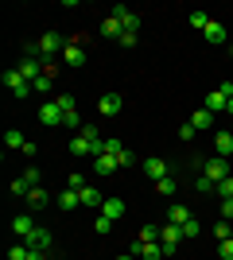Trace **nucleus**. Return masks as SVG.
Wrapping results in <instances>:
<instances>
[{
  "label": "nucleus",
  "instance_id": "obj_45",
  "mask_svg": "<svg viewBox=\"0 0 233 260\" xmlns=\"http://www.w3.org/2000/svg\"><path fill=\"white\" fill-rule=\"evenodd\" d=\"M225 113H229V117H233V98H229V105H225Z\"/></svg>",
  "mask_w": 233,
  "mask_h": 260
},
{
  "label": "nucleus",
  "instance_id": "obj_28",
  "mask_svg": "<svg viewBox=\"0 0 233 260\" xmlns=\"http://www.w3.org/2000/svg\"><path fill=\"white\" fill-rule=\"evenodd\" d=\"M194 190H198V194H214V190H218V183H214V179H206V175H198V179H194Z\"/></svg>",
  "mask_w": 233,
  "mask_h": 260
},
{
  "label": "nucleus",
  "instance_id": "obj_21",
  "mask_svg": "<svg viewBox=\"0 0 233 260\" xmlns=\"http://www.w3.org/2000/svg\"><path fill=\"white\" fill-rule=\"evenodd\" d=\"M101 35H105V39H121V35H124L121 20H117V16H109V20L101 23Z\"/></svg>",
  "mask_w": 233,
  "mask_h": 260
},
{
  "label": "nucleus",
  "instance_id": "obj_7",
  "mask_svg": "<svg viewBox=\"0 0 233 260\" xmlns=\"http://www.w3.org/2000/svg\"><path fill=\"white\" fill-rule=\"evenodd\" d=\"M121 105H124L121 93H101V98H97V113H101V117H117Z\"/></svg>",
  "mask_w": 233,
  "mask_h": 260
},
{
  "label": "nucleus",
  "instance_id": "obj_25",
  "mask_svg": "<svg viewBox=\"0 0 233 260\" xmlns=\"http://www.w3.org/2000/svg\"><path fill=\"white\" fill-rule=\"evenodd\" d=\"M155 194H159V198H171V194H175V175L159 179V183H155Z\"/></svg>",
  "mask_w": 233,
  "mask_h": 260
},
{
  "label": "nucleus",
  "instance_id": "obj_16",
  "mask_svg": "<svg viewBox=\"0 0 233 260\" xmlns=\"http://www.w3.org/2000/svg\"><path fill=\"white\" fill-rule=\"evenodd\" d=\"M97 214L113 217V221H121V217H124V202H121V198H105V206H101Z\"/></svg>",
  "mask_w": 233,
  "mask_h": 260
},
{
  "label": "nucleus",
  "instance_id": "obj_12",
  "mask_svg": "<svg viewBox=\"0 0 233 260\" xmlns=\"http://www.w3.org/2000/svg\"><path fill=\"white\" fill-rule=\"evenodd\" d=\"M16 70H20L23 82H39V78H43V70H39V58H20V66H16Z\"/></svg>",
  "mask_w": 233,
  "mask_h": 260
},
{
  "label": "nucleus",
  "instance_id": "obj_4",
  "mask_svg": "<svg viewBox=\"0 0 233 260\" xmlns=\"http://www.w3.org/2000/svg\"><path fill=\"white\" fill-rule=\"evenodd\" d=\"M113 16L121 20L124 35H136V31H140V16H136V12H128V8H124V4H117V8H113Z\"/></svg>",
  "mask_w": 233,
  "mask_h": 260
},
{
  "label": "nucleus",
  "instance_id": "obj_5",
  "mask_svg": "<svg viewBox=\"0 0 233 260\" xmlns=\"http://www.w3.org/2000/svg\"><path fill=\"white\" fill-rule=\"evenodd\" d=\"M140 167H144V175H148V179H152V183H159V179H167V175H171V167H167V163L159 159V155H152V159H144V163H140Z\"/></svg>",
  "mask_w": 233,
  "mask_h": 260
},
{
  "label": "nucleus",
  "instance_id": "obj_17",
  "mask_svg": "<svg viewBox=\"0 0 233 260\" xmlns=\"http://www.w3.org/2000/svg\"><path fill=\"white\" fill-rule=\"evenodd\" d=\"M225 105H229V98H225L222 89H214L210 98L202 101V109H210V113H225Z\"/></svg>",
  "mask_w": 233,
  "mask_h": 260
},
{
  "label": "nucleus",
  "instance_id": "obj_13",
  "mask_svg": "<svg viewBox=\"0 0 233 260\" xmlns=\"http://www.w3.org/2000/svg\"><path fill=\"white\" fill-rule=\"evenodd\" d=\"M39 51L43 54H55V51H66V39H62V35L58 31H47L43 39H39Z\"/></svg>",
  "mask_w": 233,
  "mask_h": 260
},
{
  "label": "nucleus",
  "instance_id": "obj_32",
  "mask_svg": "<svg viewBox=\"0 0 233 260\" xmlns=\"http://www.w3.org/2000/svg\"><path fill=\"white\" fill-rule=\"evenodd\" d=\"M206 23H210L206 12H190V27H194V31H206Z\"/></svg>",
  "mask_w": 233,
  "mask_h": 260
},
{
  "label": "nucleus",
  "instance_id": "obj_27",
  "mask_svg": "<svg viewBox=\"0 0 233 260\" xmlns=\"http://www.w3.org/2000/svg\"><path fill=\"white\" fill-rule=\"evenodd\" d=\"M159 229H163V225H144L136 241H144V245H155V241H159Z\"/></svg>",
  "mask_w": 233,
  "mask_h": 260
},
{
  "label": "nucleus",
  "instance_id": "obj_36",
  "mask_svg": "<svg viewBox=\"0 0 233 260\" xmlns=\"http://www.w3.org/2000/svg\"><path fill=\"white\" fill-rule=\"evenodd\" d=\"M101 233V237H105V233H113V217H105V214H97V225H93Z\"/></svg>",
  "mask_w": 233,
  "mask_h": 260
},
{
  "label": "nucleus",
  "instance_id": "obj_14",
  "mask_svg": "<svg viewBox=\"0 0 233 260\" xmlns=\"http://www.w3.org/2000/svg\"><path fill=\"white\" fill-rule=\"evenodd\" d=\"M179 241H183V225H171V221H167V225L159 229V245H171V249H179Z\"/></svg>",
  "mask_w": 233,
  "mask_h": 260
},
{
  "label": "nucleus",
  "instance_id": "obj_1",
  "mask_svg": "<svg viewBox=\"0 0 233 260\" xmlns=\"http://www.w3.org/2000/svg\"><path fill=\"white\" fill-rule=\"evenodd\" d=\"M58 105H62V128H70V132H82L86 124H82V117H78V101L70 98V93H62V98H55Z\"/></svg>",
  "mask_w": 233,
  "mask_h": 260
},
{
  "label": "nucleus",
  "instance_id": "obj_9",
  "mask_svg": "<svg viewBox=\"0 0 233 260\" xmlns=\"http://www.w3.org/2000/svg\"><path fill=\"white\" fill-rule=\"evenodd\" d=\"M12 233H16V237H31L35 233V217L31 214H16L12 217Z\"/></svg>",
  "mask_w": 233,
  "mask_h": 260
},
{
  "label": "nucleus",
  "instance_id": "obj_6",
  "mask_svg": "<svg viewBox=\"0 0 233 260\" xmlns=\"http://www.w3.org/2000/svg\"><path fill=\"white\" fill-rule=\"evenodd\" d=\"M62 62L66 66H86V51H82V43H78V39H66V51H62Z\"/></svg>",
  "mask_w": 233,
  "mask_h": 260
},
{
  "label": "nucleus",
  "instance_id": "obj_23",
  "mask_svg": "<svg viewBox=\"0 0 233 260\" xmlns=\"http://www.w3.org/2000/svg\"><path fill=\"white\" fill-rule=\"evenodd\" d=\"M167 221H171V225H183V221H190V210L183 206V202H175V206L167 210Z\"/></svg>",
  "mask_w": 233,
  "mask_h": 260
},
{
  "label": "nucleus",
  "instance_id": "obj_43",
  "mask_svg": "<svg viewBox=\"0 0 233 260\" xmlns=\"http://www.w3.org/2000/svg\"><path fill=\"white\" fill-rule=\"evenodd\" d=\"M179 136H183V140H194V124H190V120H187V124L179 128Z\"/></svg>",
  "mask_w": 233,
  "mask_h": 260
},
{
  "label": "nucleus",
  "instance_id": "obj_35",
  "mask_svg": "<svg viewBox=\"0 0 233 260\" xmlns=\"http://www.w3.org/2000/svg\"><path fill=\"white\" fill-rule=\"evenodd\" d=\"M202 225H198V217H190V221H183V237H198Z\"/></svg>",
  "mask_w": 233,
  "mask_h": 260
},
{
  "label": "nucleus",
  "instance_id": "obj_41",
  "mask_svg": "<svg viewBox=\"0 0 233 260\" xmlns=\"http://www.w3.org/2000/svg\"><path fill=\"white\" fill-rule=\"evenodd\" d=\"M222 221H233V198H222Z\"/></svg>",
  "mask_w": 233,
  "mask_h": 260
},
{
  "label": "nucleus",
  "instance_id": "obj_44",
  "mask_svg": "<svg viewBox=\"0 0 233 260\" xmlns=\"http://www.w3.org/2000/svg\"><path fill=\"white\" fill-rule=\"evenodd\" d=\"M82 186H89V183L82 179V175H70V190H82Z\"/></svg>",
  "mask_w": 233,
  "mask_h": 260
},
{
  "label": "nucleus",
  "instance_id": "obj_18",
  "mask_svg": "<svg viewBox=\"0 0 233 260\" xmlns=\"http://www.w3.org/2000/svg\"><path fill=\"white\" fill-rule=\"evenodd\" d=\"M78 206H82V194H78V190H70V186H66V190L58 194V210H66V214H70V210H78Z\"/></svg>",
  "mask_w": 233,
  "mask_h": 260
},
{
  "label": "nucleus",
  "instance_id": "obj_3",
  "mask_svg": "<svg viewBox=\"0 0 233 260\" xmlns=\"http://www.w3.org/2000/svg\"><path fill=\"white\" fill-rule=\"evenodd\" d=\"M39 120L47 128H62V105L58 101H39Z\"/></svg>",
  "mask_w": 233,
  "mask_h": 260
},
{
  "label": "nucleus",
  "instance_id": "obj_24",
  "mask_svg": "<svg viewBox=\"0 0 233 260\" xmlns=\"http://www.w3.org/2000/svg\"><path fill=\"white\" fill-rule=\"evenodd\" d=\"M70 152L74 155H93V148H89L86 136H70Z\"/></svg>",
  "mask_w": 233,
  "mask_h": 260
},
{
  "label": "nucleus",
  "instance_id": "obj_15",
  "mask_svg": "<svg viewBox=\"0 0 233 260\" xmlns=\"http://www.w3.org/2000/svg\"><path fill=\"white\" fill-rule=\"evenodd\" d=\"M78 194H82V206H93V210H101V206H105V194H101L97 186H82Z\"/></svg>",
  "mask_w": 233,
  "mask_h": 260
},
{
  "label": "nucleus",
  "instance_id": "obj_22",
  "mask_svg": "<svg viewBox=\"0 0 233 260\" xmlns=\"http://www.w3.org/2000/svg\"><path fill=\"white\" fill-rule=\"evenodd\" d=\"M202 35H206V43H225V27H222L218 20L206 23V31H202Z\"/></svg>",
  "mask_w": 233,
  "mask_h": 260
},
{
  "label": "nucleus",
  "instance_id": "obj_11",
  "mask_svg": "<svg viewBox=\"0 0 233 260\" xmlns=\"http://www.w3.org/2000/svg\"><path fill=\"white\" fill-rule=\"evenodd\" d=\"M23 202H27V214H35V210H43L47 202H51V194H47L43 186H31V190H27V198H23Z\"/></svg>",
  "mask_w": 233,
  "mask_h": 260
},
{
  "label": "nucleus",
  "instance_id": "obj_31",
  "mask_svg": "<svg viewBox=\"0 0 233 260\" xmlns=\"http://www.w3.org/2000/svg\"><path fill=\"white\" fill-rule=\"evenodd\" d=\"M214 237H218V241H229L233 237V221H218V225H214Z\"/></svg>",
  "mask_w": 233,
  "mask_h": 260
},
{
  "label": "nucleus",
  "instance_id": "obj_38",
  "mask_svg": "<svg viewBox=\"0 0 233 260\" xmlns=\"http://www.w3.org/2000/svg\"><path fill=\"white\" fill-rule=\"evenodd\" d=\"M218 256H222V260H233V237H229V241H218Z\"/></svg>",
  "mask_w": 233,
  "mask_h": 260
},
{
  "label": "nucleus",
  "instance_id": "obj_47",
  "mask_svg": "<svg viewBox=\"0 0 233 260\" xmlns=\"http://www.w3.org/2000/svg\"><path fill=\"white\" fill-rule=\"evenodd\" d=\"M229 47H233V35H229Z\"/></svg>",
  "mask_w": 233,
  "mask_h": 260
},
{
  "label": "nucleus",
  "instance_id": "obj_37",
  "mask_svg": "<svg viewBox=\"0 0 233 260\" xmlns=\"http://www.w3.org/2000/svg\"><path fill=\"white\" fill-rule=\"evenodd\" d=\"M31 256V249L27 245H16V249H8V260H27Z\"/></svg>",
  "mask_w": 233,
  "mask_h": 260
},
{
  "label": "nucleus",
  "instance_id": "obj_29",
  "mask_svg": "<svg viewBox=\"0 0 233 260\" xmlns=\"http://www.w3.org/2000/svg\"><path fill=\"white\" fill-rule=\"evenodd\" d=\"M31 89L39 93V98H47V93H51V74L43 70V78H39V82H31Z\"/></svg>",
  "mask_w": 233,
  "mask_h": 260
},
{
  "label": "nucleus",
  "instance_id": "obj_46",
  "mask_svg": "<svg viewBox=\"0 0 233 260\" xmlns=\"http://www.w3.org/2000/svg\"><path fill=\"white\" fill-rule=\"evenodd\" d=\"M117 260H132V252H128V256H117Z\"/></svg>",
  "mask_w": 233,
  "mask_h": 260
},
{
  "label": "nucleus",
  "instance_id": "obj_34",
  "mask_svg": "<svg viewBox=\"0 0 233 260\" xmlns=\"http://www.w3.org/2000/svg\"><path fill=\"white\" fill-rule=\"evenodd\" d=\"M121 152H128V148H124L117 136H109V140H105V155H121Z\"/></svg>",
  "mask_w": 233,
  "mask_h": 260
},
{
  "label": "nucleus",
  "instance_id": "obj_30",
  "mask_svg": "<svg viewBox=\"0 0 233 260\" xmlns=\"http://www.w3.org/2000/svg\"><path fill=\"white\" fill-rule=\"evenodd\" d=\"M4 144H8V148H23V144H27V140H23V132L8 128V132H4Z\"/></svg>",
  "mask_w": 233,
  "mask_h": 260
},
{
  "label": "nucleus",
  "instance_id": "obj_40",
  "mask_svg": "<svg viewBox=\"0 0 233 260\" xmlns=\"http://www.w3.org/2000/svg\"><path fill=\"white\" fill-rule=\"evenodd\" d=\"M27 190H31V186L23 183V179H16V183H12V194H16V198H27Z\"/></svg>",
  "mask_w": 233,
  "mask_h": 260
},
{
  "label": "nucleus",
  "instance_id": "obj_42",
  "mask_svg": "<svg viewBox=\"0 0 233 260\" xmlns=\"http://www.w3.org/2000/svg\"><path fill=\"white\" fill-rule=\"evenodd\" d=\"M78 136H86V140H101V132H97V128H93V124H86V128L78 132Z\"/></svg>",
  "mask_w": 233,
  "mask_h": 260
},
{
  "label": "nucleus",
  "instance_id": "obj_39",
  "mask_svg": "<svg viewBox=\"0 0 233 260\" xmlns=\"http://www.w3.org/2000/svg\"><path fill=\"white\" fill-rule=\"evenodd\" d=\"M218 198H233V175L218 183Z\"/></svg>",
  "mask_w": 233,
  "mask_h": 260
},
{
  "label": "nucleus",
  "instance_id": "obj_19",
  "mask_svg": "<svg viewBox=\"0 0 233 260\" xmlns=\"http://www.w3.org/2000/svg\"><path fill=\"white\" fill-rule=\"evenodd\" d=\"M190 124H194V132H206V128H214V113H210V109H198V113L190 117Z\"/></svg>",
  "mask_w": 233,
  "mask_h": 260
},
{
  "label": "nucleus",
  "instance_id": "obj_20",
  "mask_svg": "<svg viewBox=\"0 0 233 260\" xmlns=\"http://www.w3.org/2000/svg\"><path fill=\"white\" fill-rule=\"evenodd\" d=\"M117 167H121L117 155H97V159H93V171H97V175H113Z\"/></svg>",
  "mask_w": 233,
  "mask_h": 260
},
{
  "label": "nucleus",
  "instance_id": "obj_26",
  "mask_svg": "<svg viewBox=\"0 0 233 260\" xmlns=\"http://www.w3.org/2000/svg\"><path fill=\"white\" fill-rule=\"evenodd\" d=\"M0 82H4V86H8L12 93H16V89L23 86V78H20V70H4V74H0Z\"/></svg>",
  "mask_w": 233,
  "mask_h": 260
},
{
  "label": "nucleus",
  "instance_id": "obj_33",
  "mask_svg": "<svg viewBox=\"0 0 233 260\" xmlns=\"http://www.w3.org/2000/svg\"><path fill=\"white\" fill-rule=\"evenodd\" d=\"M20 179H23L27 186H43V183H39V167H23V175H20Z\"/></svg>",
  "mask_w": 233,
  "mask_h": 260
},
{
  "label": "nucleus",
  "instance_id": "obj_10",
  "mask_svg": "<svg viewBox=\"0 0 233 260\" xmlns=\"http://www.w3.org/2000/svg\"><path fill=\"white\" fill-rule=\"evenodd\" d=\"M23 245H27V249L47 252V249H51V229H39V225H35V233H31V237H23Z\"/></svg>",
  "mask_w": 233,
  "mask_h": 260
},
{
  "label": "nucleus",
  "instance_id": "obj_8",
  "mask_svg": "<svg viewBox=\"0 0 233 260\" xmlns=\"http://www.w3.org/2000/svg\"><path fill=\"white\" fill-rule=\"evenodd\" d=\"M214 152L222 155V159H229V155H233V132H229V128L214 132Z\"/></svg>",
  "mask_w": 233,
  "mask_h": 260
},
{
  "label": "nucleus",
  "instance_id": "obj_48",
  "mask_svg": "<svg viewBox=\"0 0 233 260\" xmlns=\"http://www.w3.org/2000/svg\"><path fill=\"white\" fill-rule=\"evenodd\" d=\"M229 132H233V124H229Z\"/></svg>",
  "mask_w": 233,
  "mask_h": 260
},
{
  "label": "nucleus",
  "instance_id": "obj_2",
  "mask_svg": "<svg viewBox=\"0 0 233 260\" xmlns=\"http://www.w3.org/2000/svg\"><path fill=\"white\" fill-rule=\"evenodd\" d=\"M202 175H206V179H214V183L229 179V159H222V155H214V159H202Z\"/></svg>",
  "mask_w": 233,
  "mask_h": 260
}]
</instances>
